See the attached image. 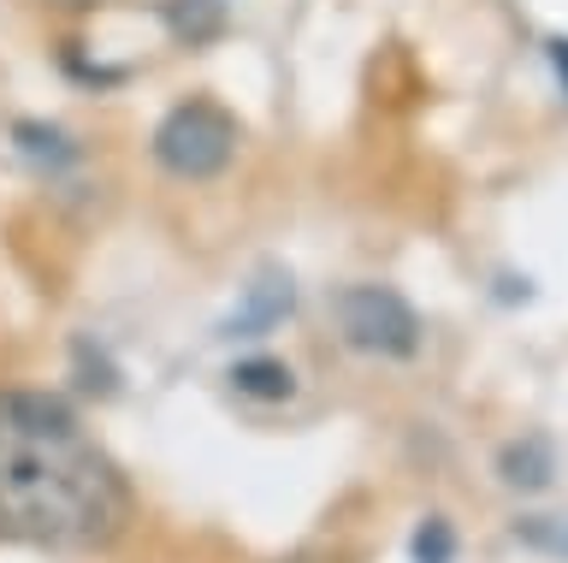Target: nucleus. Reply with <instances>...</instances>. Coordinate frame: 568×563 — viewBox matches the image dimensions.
Masks as SVG:
<instances>
[{"label": "nucleus", "mask_w": 568, "mask_h": 563, "mask_svg": "<svg viewBox=\"0 0 568 563\" xmlns=\"http://www.w3.org/2000/svg\"><path fill=\"white\" fill-rule=\"evenodd\" d=\"M131 492L60 398L0 392V540L95 552L119 540Z\"/></svg>", "instance_id": "obj_1"}, {"label": "nucleus", "mask_w": 568, "mask_h": 563, "mask_svg": "<svg viewBox=\"0 0 568 563\" xmlns=\"http://www.w3.org/2000/svg\"><path fill=\"white\" fill-rule=\"evenodd\" d=\"M237 154V119L220 101H178L154 125V161L172 179H213Z\"/></svg>", "instance_id": "obj_2"}, {"label": "nucleus", "mask_w": 568, "mask_h": 563, "mask_svg": "<svg viewBox=\"0 0 568 563\" xmlns=\"http://www.w3.org/2000/svg\"><path fill=\"white\" fill-rule=\"evenodd\" d=\"M332 314H337L344 344L367 350V356H415V350H420L415 309H408L390 285H349V291H337Z\"/></svg>", "instance_id": "obj_3"}, {"label": "nucleus", "mask_w": 568, "mask_h": 563, "mask_svg": "<svg viewBox=\"0 0 568 563\" xmlns=\"http://www.w3.org/2000/svg\"><path fill=\"white\" fill-rule=\"evenodd\" d=\"M231 380H237V392L266 398V403H278V398L296 392V374H291L284 362H273V356H248V362H237V368H231Z\"/></svg>", "instance_id": "obj_4"}, {"label": "nucleus", "mask_w": 568, "mask_h": 563, "mask_svg": "<svg viewBox=\"0 0 568 563\" xmlns=\"http://www.w3.org/2000/svg\"><path fill=\"white\" fill-rule=\"evenodd\" d=\"M497 469H504L509 486H545L550 481V445L545 439H515V445H504V456H497Z\"/></svg>", "instance_id": "obj_5"}, {"label": "nucleus", "mask_w": 568, "mask_h": 563, "mask_svg": "<svg viewBox=\"0 0 568 563\" xmlns=\"http://www.w3.org/2000/svg\"><path fill=\"white\" fill-rule=\"evenodd\" d=\"M456 557V534H450V522H426L420 534H415V563H450Z\"/></svg>", "instance_id": "obj_6"}, {"label": "nucleus", "mask_w": 568, "mask_h": 563, "mask_svg": "<svg viewBox=\"0 0 568 563\" xmlns=\"http://www.w3.org/2000/svg\"><path fill=\"white\" fill-rule=\"evenodd\" d=\"M521 540L539 545V552H550V557H568V522H562V516H532V522H521Z\"/></svg>", "instance_id": "obj_7"}, {"label": "nucleus", "mask_w": 568, "mask_h": 563, "mask_svg": "<svg viewBox=\"0 0 568 563\" xmlns=\"http://www.w3.org/2000/svg\"><path fill=\"white\" fill-rule=\"evenodd\" d=\"M550 60H557V72H562V83H568V42H550Z\"/></svg>", "instance_id": "obj_8"}]
</instances>
